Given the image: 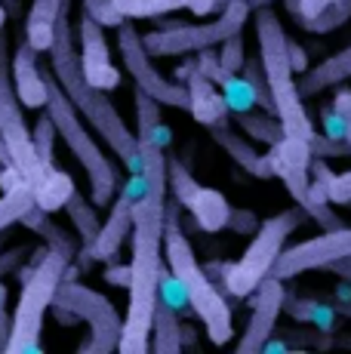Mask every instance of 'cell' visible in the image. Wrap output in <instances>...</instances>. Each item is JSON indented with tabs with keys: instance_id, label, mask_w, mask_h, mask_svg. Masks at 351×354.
<instances>
[{
	"instance_id": "d590c367",
	"label": "cell",
	"mask_w": 351,
	"mask_h": 354,
	"mask_svg": "<svg viewBox=\"0 0 351 354\" xmlns=\"http://www.w3.org/2000/svg\"><path fill=\"white\" fill-rule=\"evenodd\" d=\"M194 68H198L200 74H204L207 80H213L216 86H222L225 84L231 74L222 68V62H219V53H213V46H207V50H200L198 53V59H194Z\"/></svg>"
},
{
	"instance_id": "7a4b0ae2",
	"label": "cell",
	"mask_w": 351,
	"mask_h": 354,
	"mask_svg": "<svg viewBox=\"0 0 351 354\" xmlns=\"http://www.w3.org/2000/svg\"><path fill=\"white\" fill-rule=\"evenodd\" d=\"M50 71L59 80L62 93L68 96V102L77 108V114L90 124V129L111 148V154L124 163L130 173H139V139L126 120L120 118V111L114 108V102L108 99L105 90L93 86L84 77L80 68V56L74 50V37H71V19H68V3L59 12L56 22V37L50 44Z\"/></svg>"
},
{
	"instance_id": "8992f818",
	"label": "cell",
	"mask_w": 351,
	"mask_h": 354,
	"mask_svg": "<svg viewBox=\"0 0 351 354\" xmlns=\"http://www.w3.org/2000/svg\"><path fill=\"white\" fill-rule=\"evenodd\" d=\"M44 80H46V114H50L56 136L65 142V148L74 154V160L84 167L86 182H90V201L96 207H108L114 201L120 188V176L114 160L102 151V145L96 142L90 124L77 114V108L68 102V96L62 93L59 80L53 77V71L44 68Z\"/></svg>"
},
{
	"instance_id": "ba28073f",
	"label": "cell",
	"mask_w": 351,
	"mask_h": 354,
	"mask_svg": "<svg viewBox=\"0 0 351 354\" xmlns=\"http://www.w3.org/2000/svg\"><path fill=\"white\" fill-rule=\"evenodd\" d=\"M305 222V213L299 207L283 209V213L272 216V219L259 222V228L253 231V241L244 250V256L234 265H222V283L225 292L234 299H247L249 292L259 287L268 274H272L274 262L287 247L290 234Z\"/></svg>"
},
{
	"instance_id": "277c9868",
	"label": "cell",
	"mask_w": 351,
	"mask_h": 354,
	"mask_svg": "<svg viewBox=\"0 0 351 354\" xmlns=\"http://www.w3.org/2000/svg\"><path fill=\"white\" fill-rule=\"evenodd\" d=\"M164 262L170 268V274L179 281L185 302L191 305V311L200 317L207 330V339L213 345H228L231 342V308H228L225 296L213 283V277L207 274V268L194 256L191 241L185 237L182 225L176 222L173 207L167 203V228H164Z\"/></svg>"
},
{
	"instance_id": "d6986e66",
	"label": "cell",
	"mask_w": 351,
	"mask_h": 354,
	"mask_svg": "<svg viewBox=\"0 0 351 354\" xmlns=\"http://www.w3.org/2000/svg\"><path fill=\"white\" fill-rule=\"evenodd\" d=\"M213 136V142L222 148V151L228 154L234 163H238L244 173H249L253 179H272V167H268V158L262 151H256V145L249 142V136H240L238 129L225 120H219V124L207 127Z\"/></svg>"
},
{
	"instance_id": "c3c4849f",
	"label": "cell",
	"mask_w": 351,
	"mask_h": 354,
	"mask_svg": "<svg viewBox=\"0 0 351 354\" xmlns=\"http://www.w3.org/2000/svg\"><path fill=\"white\" fill-rule=\"evenodd\" d=\"M3 167H10V169H12V163H10V151H6L3 136H0V169H3Z\"/></svg>"
},
{
	"instance_id": "b9f144b4",
	"label": "cell",
	"mask_w": 351,
	"mask_h": 354,
	"mask_svg": "<svg viewBox=\"0 0 351 354\" xmlns=\"http://www.w3.org/2000/svg\"><path fill=\"white\" fill-rule=\"evenodd\" d=\"M333 108L345 118V145H348V154H351V90H339L333 99Z\"/></svg>"
},
{
	"instance_id": "d6a6232c",
	"label": "cell",
	"mask_w": 351,
	"mask_h": 354,
	"mask_svg": "<svg viewBox=\"0 0 351 354\" xmlns=\"http://www.w3.org/2000/svg\"><path fill=\"white\" fill-rule=\"evenodd\" d=\"M219 62L225 68L228 74H238L240 68L247 62V50H244V31L231 34V37H225L219 44Z\"/></svg>"
},
{
	"instance_id": "60d3db41",
	"label": "cell",
	"mask_w": 351,
	"mask_h": 354,
	"mask_svg": "<svg viewBox=\"0 0 351 354\" xmlns=\"http://www.w3.org/2000/svg\"><path fill=\"white\" fill-rule=\"evenodd\" d=\"M28 253H31L28 247H12V250H6V253H0V281H3L6 274H16Z\"/></svg>"
},
{
	"instance_id": "4fadbf2b",
	"label": "cell",
	"mask_w": 351,
	"mask_h": 354,
	"mask_svg": "<svg viewBox=\"0 0 351 354\" xmlns=\"http://www.w3.org/2000/svg\"><path fill=\"white\" fill-rule=\"evenodd\" d=\"M145 192V179L142 173H130V179L124 182L120 194H114V201L108 203V219L99 225V234L90 247V262H111L120 253L124 241L133 231V203Z\"/></svg>"
},
{
	"instance_id": "f35d334b",
	"label": "cell",
	"mask_w": 351,
	"mask_h": 354,
	"mask_svg": "<svg viewBox=\"0 0 351 354\" xmlns=\"http://www.w3.org/2000/svg\"><path fill=\"white\" fill-rule=\"evenodd\" d=\"M225 228L234 231V234H253V231L259 228V219H256L253 209H247V207H231Z\"/></svg>"
},
{
	"instance_id": "5bb4252c",
	"label": "cell",
	"mask_w": 351,
	"mask_h": 354,
	"mask_svg": "<svg viewBox=\"0 0 351 354\" xmlns=\"http://www.w3.org/2000/svg\"><path fill=\"white\" fill-rule=\"evenodd\" d=\"M249 321L247 330L240 336V342L234 345L240 354H259L262 345L274 336L283 311V299H287V290H283V281L274 274H268L265 281L259 283L253 292H249Z\"/></svg>"
},
{
	"instance_id": "f6af8a7d",
	"label": "cell",
	"mask_w": 351,
	"mask_h": 354,
	"mask_svg": "<svg viewBox=\"0 0 351 354\" xmlns=\"http://www.w3.org/2000/svg\"><path fill=\"white\" fill-rule=\"evenodd\" d=\"M105 281L111 283V287H126V283H130V265H111V268L105 271Z\"/></svg>"
},
{
	"instance_id": "9c48e42d",
	"label": "cell",
	"mask_w": 351,
	"mask_h": 354,
	"mask_svg": "<svg viewBox=\"0 0 351 354\" xmlns=\"http://www.w3.org/2000/svg\"><path fill=\"white\" fill-rule=\"evenodd\" d=\"M53 305L62 311H68L74 321H84L90 326V339L80 345L84 354H111L117 351L120 330H124V317L117 315L111 299H105L102 292L77 281L74 268H68L65 281L59 283Z\"/></svg>"
},
{
	"instance_id": "4dcf8cb0",
	"label": "cell",
	"mask_w": 351,
	"mask_h": 354,
	"mask_svg": "<svg viewBox=\"0 0 351 354\" xmlns=\"http://www.w3.org/2000/svg\"><path fill=\"white\" fill-rule=\"evenodd\" d=\"M219 90H222V99H225V105H228V114L253 111L256 108V93H253V86L247 84L244 74H231Z\"/></svg>"
},
{
	"instance_id": "9a60e30c",
	"label": "cell",
	"mask_w": 351,
	"mask_h": 354,
	"mask_svg": "<svg viewBox=\"0 0 351 354\" xmlns=\"http://www.w3.org/2000/svg\"><path fill=\"white\" fill-rule=\"evenodd\" d=\"M268 167H272V179H281L283 188L290 192L296 203L308 194L312 188V145L305 139H296V136H281L274 145H268Z\"/></svg>"
},
{
	"instance_id": "7402d4cb",
	"label": "cell",
	"mask_w": 351,
	"mask_h": 354,
	"mask_svg": "<svg viewBox=\"0 0 351 354\" xmlns=\"http://www.w3.org/2000/svg\"><path fill=\"white\" fill-rule=\"evenodd\" d=\"M345 80H351V46L327 56L321 65L308 68V71L302 74L299 93H302V99L317 96V93L330 90V86H336V84H345Z\"/></svg>"
},
{
	"instance_id": "7bdbcfd3",
	"label": "cell",
	"mask_w": 351,
	"mask_h": 354,
	"mask_svg": "<svg viewBox=\"0 0 351 354\" xmlns=\"http://www.w3.org/2000/svg\"><path fill=\"white\" fill-rule=\"evenodd\" d=\"M6 339H10V315H6V287L0 281V351H6Z\"/></svg>"
},
{
	"instance_id": "836d02e7",
	"label": "cell",
	"mask_w": 351,
	"mask_h": 354,
	"mask_svg": "<svg viewBox=\"0 0 351 354\" xmlns=\"http://www.w3.org/2000/svg\"><path fill=\"white\" fill-rule=\"evenodd\" d=\"M84 3V12L90 19H96L102 28H120V25L126 22L124 16H120V10L114 6V0H80Z\"/></svg>"
},
{
	"instance_id": "44dd1931",
	"label": "cell",
	"mask_w": 351,
	"mask_h": 354,
	"mask_svg": "<svg viewBox=\"0 0 351 354\" xmlns=\"http://www.w3.org/2000/svg\"><path fill=\"white\" fill-rule=\"evenodd\" d=\"M231 0H114L124 19H158L176 10H191L194 16H210Z\"/></svg>"
},
{
	"instance_id": "ac0fdd59",
	"label": "cell",
	"mask_w": 351,
	"mask_h": 354,
	"mask_svg": "<svg viewBox=\"0 0 351 354\" xmlns=\"http://www.w3.org/2000/svg\"><path fill=\"white\" fill-rule=\"evenodd\" d=\"M287 12L312 34H330L351 19V0H283Z\"/></svg>"
},
{
	"instance_id": "3957f363",
	"label": "cell",
	"mask_w": 351,
	"mask_h": 354,
	"mask_svg": "<svg viewBox=\"0 0 351 354\" xmlns=\"http://www.w3.org/2000/svg\"><path fill=\"white\" fill-rule=\"evenodd\" d=\"M0 136H3V145L10 151L12 169L19 173V179L31 185L37 207H44L46 213L62 209L74 192V179L68 173H62L56 163L37 158L35 136H31V127L25 120V105L19 102L10 77V44H6L3 31H0Z\"/></svg>"
},
{
	"instance_id": "7c38bea8",
	"label": "cell",
	"mask_w": 351,
	"mask_h": 354,
	"mask_svg": "<svg viewBox=\"0 0 351 354\" xmlns=\"http://www.w3.org/2000/svg\"><path fill=\"white\" fill-rule=\"evenodd\" d=\"M342 259H351V228L348 225L323 231V234L308 237V241L296 243V247H283L272 274L281 277V281H293V277L305 274V271L330 268V265L342 262Z\"/></svg>"
},
{
	"instance_id": "816d5d0a",
	"label": "cell",
	"mask_w": 351,
	"mask_h": 354,
	"mask_svg": "<svg viewBox=\"0 0 351 354\" xmlns=\"http://www.w3.org/2000/svg\"><path fill=\"white\" fill-rule=\"evenodd\" d=\"M3 25H6V6H3V0H0V31H3Z\"/></svg>"
},
{
	"instance_id": "ffe728a7",
	"label": "cell",
	"mask_w": 351,
	"mask_h": 354,
	"mask_svg": "<svg viewBox=\"0 0 351 354\" xmlns=\"http://www.w3.org/2000/svg\"><path fill=\"white\" fill-rule=\"evenodd\" d=\"M182 84H185V90H188V111H191V118L198 120L200 127H213L228 118V105H225V99H222V90L213 80H207L198 68H191Z\"/></svg>"
},
{
	"instance_id": "f546056e",
	"label": "cell",
	"mask_w": 351,
	"mask_h": 354,
	"mask_svg": "<svg viewBox=\"0 0 351 354\" xmlns=\"http://www.w3.org/2000/svg\"><path fill=\"white\" fill-rule=\"evenodd\" d=\"M234 124L244 129L253 142H265V145H274V142L283 136L281 120L274 118V114H268V111H256V108H253V111L234 114Z\"/></svg>"
},
{
	"instance_id": "f5cc1de1",
	"label": "cell",
	"mask_w": 351,
	"mask_h": 354,
	"mask_svg": "<svg viewBox=\"0 0 351 354\" xmlns=\"http://www.w3.org/2000/svg\"><path fill=\"white\" fill-rule=\"evenodd\" d=\"M3 6H6V10H16V6H19V0H3Z\"/></svg>"
},
{
	"instance_id": "484cf974",
	"label": "cell",
	"mask_w": 351,
	"mask_h": 354,
	"mask_svg": "<svg viewBox=\"0 0 351 354\" xmlns=\"http://www.w3.org/2000/svg\"><path fill=\"white\" fill-rule=\"evenodd\" d=\"M62 209L68 213L71 225H74V231H77V241H80V253L77 256H84V265H90V247H93V241H96V234H99V225H102V222H99V207L93 201H86V197L74 188Z\"/></svg>"
},
{
	"instance_id": "f907efd6",
	"label": "cell",
	"mask_w": 351,
	"mask_h": 354,
	"mask_svg": "<svg viewBox=\"0 0 351 354\" xmlns=\"http://www.w3.org/2000/svg\"><path fill=\"white\" fill-rule=\"evenodd\" d=\"M247 3L256 10V6H265V3H278V0H247Z\"/></svg>"
},
{
	"instance_id": "30bf717a",
	"label": "cell",
	"mask_w": 351,
	"mask_h": 354,
	"mask_svg": "<svg viewBox=\"0 0 351 354\" xmlns=\"http://www.w3.org/2000/svg\"><path fill=\"white\" fill-rule=\"evenodd\" d=\"M253 16V6L247 0H231L222 6V12L207 25H167V28L142 34V44L151 53V59H170L200 53L207 46H219L225 37L244 31V25Z\"/></svg>"
},
{
	"instance_id": "f1b7e54d",
	"label": "cell",
	"mask_w": 351,
	"mask_h": 354,
	"mask_svg": "<svg viewBox=\"0 0 351 354\" xmlns=\"http://www.w3.org/2000/svg\"><path fill=\"white\" fill-rule=\"evenodd\" d=\"M31 203H37L35 201V192H31V185L25 179H16L3 194H0V231H6V228L16 225Z\"/></svg>"
},
{
	"instance_id": "74e56055",
	"label": "cell",
	"mask_w": 351,
	"mask_h": 354,
	"mask_svg": "<svg viewBox=\"0 0 351 354\" xmlns=\"http://www.w3.org/2000/svg\"><path fill=\"white\" fill-rule=\"evenodd\" d=\"M308 145H312L314 158H345L348 154L345 139H330V136H323V133H314V139L308 142Z\"/></svg>"
},
{
	"instance_id": "7dc6e473",
	"label": "cell",
	"mask_w": 351,
	"mask_h": 354,
	"mask_svg": "<svg viewBox=\"0 0 351 354\" xmlns=\"http://www.w3.org/2000/svg\"><path fill=\"white\" fill-rule=\"evenodd\" d=\"M333 308H336V315H342V317H348V321H351V299H345V302H336Z\"/></svg>"
},
{
	"instance_id": "2e32d148",
	"label": "cell",
	"mask_w": 351,
	"mask_h": 354,
	"mask_svg": "<svg viewBox=\"0 0 351 354\" xmlns=\"http://www.w3.org/2000/svg\"><path fill=\"white\" fill-rule=\"evenodd\" d=\"M77 37H80L77 56H80V68H84V77L105 93H111L114 86H120V71L111 62V50H108L102 25L84 12L77 22Z\"/></svg>"
},
{
	"instance_id": "681fc988",
	"label": "cell",
	"mask_w": 351,
	"mask_h": 354,
	"mask_svg": "<svg viewBox=\"0 0 351 354\" xmlns=\"http://www.w3.org/2000/svg\"><path fill=\"white\" fill-rule=\"evenodd\" d=\"M262 351H287V342H283V339H281V342H274V339H268V342L262 345Z\"/></svg>"
},
{
	"instance_id": "8fae6325",
	"label": "cell",
	"mask_w": 351,
	"mask_h": 354,
	"mask_svg": "<svg viewBox=\"0 0 351 354\" xmlns=\"http://www.w3.org/2000/svg\"><path fill=\"white\" fill-rule=\"evenodd\" d=\"M117 50H120V62H124L126 74L133 77L136 90L148 93L151 99H158L164 108H188V90L179 80H170L154 68L151 53L142 44V34L133 28L130 22H124L117 28Z\"/></svg>"
},
{
	"instance_id": "ee69618b",
	"label": "cell",
	"mask_w": 351,
	"mask_h": 354,
	"mask_svg": "<svg viewBox=\"0 0 351 354\" xmlns=\"http://www.w3.org/2000/svg\"><path fill=\"white\" fill-rule=\"evenodd\" d=\"M287 50H290V65H293V71H296V74H305V71H308V56H305V50H302L299 44H293V40L287 44Z\"/></svg>"
},
{
	"instance_id": "8d00e7d4",
	"label": "cell",
	"mask_w": 351,
	"mask_h": 354,
	"mask_svg": "<svg viewBox=\"0 0 351 354\" xmlns=\"http://www.w3.org/2000/svg\"><path fill=\"white\" fill-rule=\"evenodd\" d=\"M323 197L330 203H351V169L348 173H333L330 182L323 185Z\"/></svg>"
},
{
	"instance_id": "603a6c76",
	"label": "cell",
	"mask_w": 351,
	"mask_h": 354,
	"mask_svg": "<svg viewBox=\"0 0 351 354\" xmlns=\"http://www.w3.org/2000/svg\"><path fill=\"white\" fill-rule=\"evenodd\" d=\"M68 0H31V10L25 16V34L22 37L35 46L37 53H46L56 37V22L59 12L65 10Z\"/></svg>"
},
{
	"instance_id": "4316f807",
	"label": "cell",
	"mask_w": 351,
	"mask_h": 354,
	"mask_svg": "<svg viewBox=\"0 0 351 354\" xmlns=\"http://www.w3.org/2000/svg\"><path fill=\"white\" fill-rule=\"evenodd\" d=\"M19 225H25L28 231H35L37 237H44V241H46V247H50V250H56V253L68 256L71 262H74V256H77V241H74V237H71L65 228H59L56 222L50 219V213H46L44 207H37V203H31V207L22 213V219H19Z\"/></svg>"
},
{
	"instance_id": "cb8c5ba5",
	"label": "cell",
	"mask_w": 351,
	"mask_h": 354,
	"mask_svg": "<svg viewBox=\"0 0 351 354\" xmlns=\"http://www.w3.org/2000/svg\"><path fill=\"white\" fill-rule=\"evenodd\" d=\"M185 339H182V324L176 317V308L167 299H158L151 317V336H148V351L158 354H179Z\"/></svg>"
},
{
	"instance_id": "d4e9b609",
	"label": "cell",
	"mask_w": 351,
	"mask_h": 354,
	"mask_svg": "<svg viewBox=\"0 0 351 354\" xmlns=\"http://www.w3.org/2000/svg\"><path fill=\"white\" fill-rule=\"evenodd\" d=\"M185 209L194 216V222H198L200 231H207V234L225 231L228 213H231V207H228L225 194L216 192V188H204V185L194 192V197L185 203Z\"/></svg>"
},
{
	"instance_id": "83f0119b",
	"label": "cell",
	"mask_w": 351,
	"mask_h": 354,
	"mask_svg": "<svg viewBox=\"0 0 351 354\" xmlns=\"http://www.w3.org/2000/svg\"><path fill=\"white\" fill-rule=\"evenodd\" d=\"M133 105H136V139H145V142H154V145L167 148L173 142V133L170 127L164 124V118H160V102L151 99L148 93L136 90V96H133Z\"/></svg>"
},
{
	"instance_id": "bcb514c9",
	"label": "cell",
	"mask_w": 351,
	"mask_h": 354,
	"mask_svg": "<svg viewBox=\"0 0 351 354\" xmlns=\"http://www.w3.org/2000/svg\"><path fill=\"white\" fill-rule=\"evenodd\" d=\"M327 271H333V274H339L345 283H351V259H342V262H336V265H330Z\"/></svg>"
},
{
	"instance_id": "52a82bcc",
	"label": "cell",
	"mask_w": 351,
	"mask_h": 354,
	"mask_svg": "<svg viewBox=\"0 0 351 354\" xmlns=\"http://www.w3.org/2000/svg\"><path fill=\"white\" fill-rule=\"evenodd\" d=\"M71 268V259L56 253V250H40L35 265L28 271L19 268V302L10 315V339H6V351L10 354H35L40 351V333H44L46 311L53 308L59 283L65 281Z\"/></svg>"
},
{
	"instance_id": "1f68e13d",
	"label": "cell",
	"mask_w": 351,
	"mask_h": 354,
	"mask_svg": "<svg viewBox=\"0 0 351 354\" xmlns=\"http://www.w3.org/2000/svg\"><path fill=\"white\" fill-rule=\"evenodd\" d=\"M240 74L247 77V84L253 86L256 93V108H262V111L274 114V102H272V93H268V80H265V71H262V62L259 59H247L244 68H240Z\"/></svg>"
},
{
	"instance_id": "e575fe53",
	"label": "cell",
	"mask_w": 351,
	"mask_h": 354,
	"mask_svg": "<svg viewBox=\"0 0 351 354\" xmlns=\"http://www.w3.org/2000/svg\"><path fill=\"white\" fill-rule=\"evenodd\" d=\"M31 136H35V148H37V158L46 160V163H56L53 160V142H56V127H53L50 114H40L35 129H31Z\"/></svg>"
},
{
	"instance_id": "e0dca14e",
	"label": "cell",
	"mask_w": 351,
	"mask_h": 354,
	"mask_svg": "<svg viewBox=\"0 0 351 354\" xmlns=\"http://www.w3.org/2000/svg\"><path fill=\"white\" fill-rule=\"evenodd\" d=\"M10 77H12V86H16V96L25 108L40 111V108L46 105L44 68H40V62H37V50L25 37H19L16 50L10 53Z\"/></svg>"
},
{
	"instance_id": "ab89813d",
	"label": "cell",
	"mask_w": 351,
	"mask_h": 354,
	"mask_svg": "<svg viewBox=\"0 0 351 354\" xmlns=\"http://www.w3.org/2000/svg\"><path fill=\"white\" fill-rule=\"evenodd\" d=\"M321 120H323V136H330V139H345V118H342L333 105L321 108Z\"/></svg>"
},
{
	"instance_id": "6da1fadb",
	"label": "cell",
	"mask_w": 351,
	"mask_h": 354,
	"mask_svg": "<svg viewBox=\"0 0 351 354\" xmlns=\"http://www.w3.org/2000/svg\"><path fill=\"white\" fill-rule=\"evenodd\" d=\"M139 173L145 192L133 203V259L126 283V315L120 330V354H145L151 336L154 305L160 299V271H164V228H167V148L139 139Z\"/></svg>"
},
{
	"instance_id": "5b68a950",
	"label": "cell",
	"mask_w": 351,
	"mask_h": 354,
	"mask_svg": "<svg viewBox=\"0 0 351 354\" xmlns=\"http://www.w3.org/2000/svg\"><path fill=\"white\" fill-rule=\"evenodd\" d=\"M256 40H259V62L268 80V93L274 102V118L281 120L283 136H296V139H314L312 118L305 114V102H302L299 84H296V71L290 65V37L281 25L278 10L272 3L256 6Z\"/></svg>"
}]
</instances>
